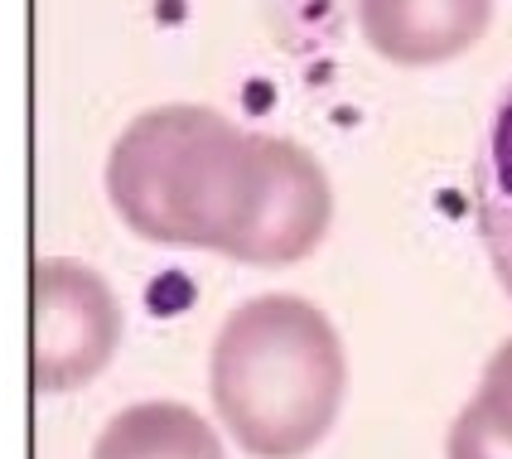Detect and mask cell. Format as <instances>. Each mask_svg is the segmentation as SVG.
<instances>
[{
	"label": "cell",
	"mask_w": 512,
	"mask_h": 459,
	"mask_svg": "<svg viewBox=\"0 0 512 459\" xmlns=\"http://www.w3.org/2000/svg\"><path fill=\"white\" fill-rule=\"evenodd\" d=\"M348 358L329 315L290 290L242 300L208 353V397L252 459H305L339 421Z\"/></svg>",
	"instance_id": "7a4b0ae2"
},
{
	"label": "cell",
	"mask_w": 512,
	"mask_h": 459,
	"mask_svg": "<svg viewBox=\"0 0 512 459\" xmlns=\"http://www.w3.org/2000/svg\"><path fill=\"white\" fill-rule=\"evenodd\" d=\"M92 459H223V440L184 402H136L92 440Z\"/></svg>",
	"instance_id": "5b68a950"
},
{
	"label": "cell",
	"mask_w": 512,
	"mask_h": 459,
	"mask_svg": "<svg viewBox=\"0 0 512 459\" xmlns=\"http://www.w3.org/2000/svg\"><path fill=\"white\" fill-rule=\"evenodd\" d=\"M121 300L78 257H39L29 281V377L49 392H78L121 348Z\"/></svg>",
	"instance_id": "3957f363"
},
{
	"label": "cell",
	"mask_w": 512,
	"mask_h": 459,
	"mask_svg": "<svg viewBox=\"0 0 512 459\" xmlns=\"http://www.w3.org/2000/svg\"><path fill=\"white\" fill-rule=\"evenodd\" d=\"M493 0H358L363 39L401 68L459 58L484 39Z\"/></svg>",
	"instance_id": "277c9868"
},
{
	"label": "cell",
	"mask_w": 512,
	"mask_h": 459,
	"mask_svg": "<svg viewBox=\"0 0 512 459\" xmlns=\"http://www.w3.org/2000/svg\"><path fill=\"white\" fill-rule=\"evenodd\" d=\"M107 199L160 247H199L242 266H290L324 242L329 179L310 150L237 131L208 107H155L112 145Z\"/></svg>",
	"instance_id": "6da1fadb"
},
{
	"label": "cell",
	"mask_w": 512,
	"mask_h": 459,
	"mask_svg": "<svg viewBox=\"0 0 512 459\" xmlns=\"http://www.w3.org/2000/svg\"><path fill=\"white\" fill-rule=\"evenodd\" d=\"M474 223L493 261V276L512 300V83L503 87L488 116L484 145L474 160Z\"/></svg>",
	"instance_id": "8992f818"
},
{
	"label": "cell",
	"mask_w": 512,
	"mask_h": 459,
	"mask_svg": "<svg viewBox=\"0 0 512 459\" xmlns=\"http://www.w3.org/2000/svg\"><path fill=\"white\" fill-rule=\"evenodd\" d=\"M445 459H512V339L484 363L479 392L450 426Z\"/></svg>",
	"instance_id": "52a82bcc"
}]
</instances>
